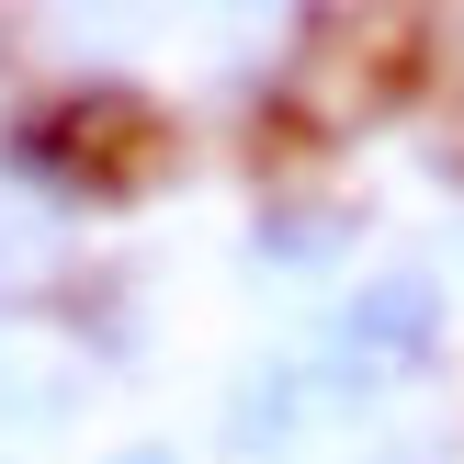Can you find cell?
Instances as JSON below:
<instances>
[{"label":"cell","mask_w":464,"mask_h":464,"mask_svg":"<svg viewBox=\"0 0 464 464\" xmlns=\"http://www.w3.org/2000/svg\"><path fill=\"white\" fill-rule=\"evenodd\" d=\"M430 80V23L408 12H329L295 23L284 68H272V136L295 148H352V136L397 125Z\"/></svg>","instance_id":"obj_1"},{"label":"cell","mask_w":464,"mask_h":464,"mask_svg":"<svg viewBox=\"0 0 464 464\" xmlns=\"http://www.w3.org/2000/svg\"><path fill=\"white\" fill-rule=\"evenodd\" d=\"M0 159H12V181H34L45 204H136L148 181L181 170V136H170V113H159L148 91L91 80V91L34 102Z\"/></svg>","instance_id":"obj_2"},{"label":"cell","mask_w":464,"mask_h":464,"mask_svg":"<svg viewBox=\"0 0 464 464\" xmlns=\"http://www.w3.org/2000/svg\"><path fill=\"white\" fill-rule=\"evenodd\" d=\"M306 362H317V397H329V420H362L374 397H397V385H420L430 362H442V284H430L420 261L362 272V284L340 295L329 317H317Z\"/></svg>","instance_id":"obj_3"},{"label":"cell","mask_w":464,"mask_h":464,"mask_svg":"<svg viewBox=\"0 0 464 464\" xmlns=\"http://www.w3.org/2000/svg\"><path fill=\"white\" fill-rule=\"evenodd\" d=\"M317 420H329L317 362L306 352H261L238 385H227V408H216V453L227 464H295V453L317 442Z\"/></svg>","instance_id":"obj_4"},{"label":"cell","mask_w":464,"mask_h":464,"mask_svg":"<svg viewBox=\"0 0 464 464\" xmlns=\"http://www.w3.org/2000/svg\"><path fill=\"white\" fill-rule=\"evenodd\" d=\"M91 397V352L45 306H0V430H68Z\"/></svg>","instance_id":"obj_5"},{"label":"cell","mask_w":464,"mask_h":464,"mask_svg":"<svg viewBox=\"0 0 464 464\" xmlns=\"http://www.w3.org/2000/svg\"><path fill=\"white\" fill-rule=\"evenodd\" d=\"M362 238V204L329 181H261V216H249V261L261 272H329Z\"/></svg>","instance_id":"obj_6"},{"label":"cell","mask_w":464,"mask_h":464,"mask_svg":"<svg viewBox=\"0 0 464 464\" xmlns=\"http://www.w3.org/2000/svg\"><path fill=\"white\" fill-rule=\"evenodd\" d=\"M102 464H181V453H170V442H113Z\"/></svg>","instance_id":"obj_7"}]
</instances>
